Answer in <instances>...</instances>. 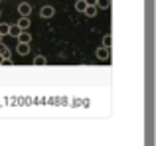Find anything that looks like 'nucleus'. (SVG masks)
Masks as SVG:
<instances>
[{
    "mask_svg": "<svg viewBox=\"0 0 156 146\" xmlns=\"http://www.w3.org/2000/svg\"><path fill=\"white\" fill-rule=\"evenodd\" d=\"M18 14H20V16H30V14H32V6H30L28 2L18 4Z\"/></svg>",
    "mask_w": 156,
    "mask_h": 146,
    "instance_id": "nucleus-1",
    "label": "nucleus"
},
{
    "mask_svg": "<svg viewBox=\"0 0 156 146\" xmlns=\"http://www.w3.org/2000/svg\"><path fill=\"white\" fill-rule=\"evenodd\" d=\"M53 14H55V8L53 6H42V10H40V16H42V18H51Z\"/></svg>",
    "mask_w": 156,
    "mask_h": 146,
    "instance_id": "nucleus-2",
    "label": "nucleus"
},
{
    "mask_svg": "<svg viewBox=\"0 0 156 146\" xmlns=\"http://www.w3.org/2000/svg\"><path fill=\"white\" fill-rule=\"evenodd\" d=\"M30 42H32V34L26 32V30H22L18 34V43H30Z\"/></svg>",
    "mask_w": 156,
    "mask_h": 146,
    "instance_id": "nucleus-3",
    "label": "nucleus"
},
{
    "mask_svg": "<svg viewBox=\"0 0 156 146\" xmlns=\"http://www.w3.org/2000/svg\"><path fill=\"white\" fill-rule=\"evenodd\" d=\"M95 55H97V59H101V61L109 59V47H103V46H101L99 50L95 51Z\"/></svg>",
    "mask_w": 156,
    "mask_h": 146,
    "instance_id": "nucleus-4",
    "label": "nucleus"
},
{
    "mask_svg": "<svg viewBox=\"0 0 156 146\" xmlns=\"http://www.w3.org/2000/svg\"><path fill=\"white\" fill-rule=\"evenodd\" d=\"M16 26H18L20 30H30V18H28V16H20V20H18Z\"/></svg>",
    "mask_w": 156,
    "mask_h": 146,
    "instance_id": "nucleus-5",
    "label": "nucleus"
},
{
    "mask_svg": "<svg viewBox=\"0 0 156 146\" xmlns=\"http://www.w3.org/2000/svg\"><path fill=\"white\" fill-rule=\"evenodd\" d=\"M97 10H99V8H97L95 4H91V6H87V8L83 10V14L89 16V18H93V16H97Z\"/></svg>",
    "mask_w": 156,
    "mask_h": 146,
    "instance_id": "nucleus-6",
    "label": "nucleus"
},
{
    "mask_svg": "<svg viewBox=\"0 0 156 146\" xmlns=\"http://www.w3.org/2000/svg\"><path fill=\"white\" fill-rule=\"evenodd\" d=\"M16 51H18L20 55H28V51H30V43H18Z\"/></svg>",
    "mask_w": 156,
    "mask_h": 146,
    "instance_id": "nucleus-7",
    "label": "nucleus"
},
{
    "mask_svg": "<svg viewBox=\"0 0 156 146\" xmlns=\"http://www.w3.org/2000/svg\"><path fill=\"white\" fill-rule=\"evenodd\" d=\"M0 57H2V59H8V57H10V50H8L2 42H0Z\"/></svg>",
    "mask_w": 156,
    "mask_h": 146,
    "instance_id": "nucleus-8",
    "label": "nucleus"
},
{
    "mask_svg": "<svg viewBox=\"0 0 156 146\" xmlns=\"http://www.w3.org/2000/svg\"><path fill=\"white\" fill-rule=\"evenodd\" d=\"M95 6L101 8V10H107L111 6V0H95Z\"/></svg>",
    "mask_w": 156,
    "mask_h": 146,
    "instance_id": "nucleus-9",
    "label": "nucleus"
},
{
    "mask_svg": "<svg viewBox=\"0 0 156 146\" xmlns=\"http://www.w3.org/2000/svg\"><path fill=\"white\" fill-rule=\"evenodd\" d=\"M46 63H48V59L44 55H36L34 57V65H46Z\"/></svg>",
    "mask_w": 156,
    "mask_h": 146,
    "instance_id": "nucleus-10",
    "label": "nucleus"
},
{
    "mask_svg": "<svg viewBox=\"0 0 156 146\" xmlns=\"http://www.w3.org/2000/svg\"><path fill=\"white\" fill-rule=\"evenodd\" d=\"M111 43H113V36H111V34H105L103 36V47H111Z\"/></svg>",
    "mask_w": 156,
    "mask_h": 146,
    "instance_id": "nucleus-11",
    "label": "nucleus"
},
{
    "mask_svg": "<svg viewBox=\"0 0 156 146\" xmlns=\"http://www.w3.org/2000/svg\"><path fill=\"white\" fill-rule=\"evenodd\" d=\"M85 8H87V4H85V0H77V2H75V10H77V12H83Z\"/></svg>",
    "mask_w": 156,
    "mask_h": 146,
    "instance_id": "nucleus-12",
    "label": "nucleus"
},
{
    "mask_svg": "<svg viewBox=\"0 0 156 146\" xmlns=\"http://www.w3.org/2000/svg\"><path fill=\"white\" fill-rule=\"evenodd\" d=\"M10 32V24H0V36H8Z\"/></svg>",
    "mask_w": 156,
    "mask_h": 146,
    "instance_id": "nucleus-13",
    "label": "nucleus"
},
{
    "mask_svg": "<svg viewBox=\"0 0 156 146\" xmlns=\"http://www.w3.org/2000/svg\"><path fill=\"white\" fill-rule=\"evenodd\" d=\"M20 32H22V30H20L18 26H10V32H8V34H10V36H16V38H18Z\"/></svg>",
    "mask_w": 156,
    "mask_h": 146,
    "instance_id": "nucleus-14",
    "label": "nucleus"
},
{
    "mask_svg": "<svg viewBox=\"0 0 156 146\" xmlns=\"http://www.w3.org/2000/svg\"><path fill=\"white\" fill-rule=\"evenodd\" d=\"M85 4H87V6H91V4H95V0H85Z\"/></svg>",
    "mask_w": 156,
    "mask_h": 146,
    "instance_id": "nucleus-15",
    "label": "nucleus"
},
{
    "mask_svg": "<svg viewBox=\"0 0 156 146\" xmlns=\"http://www.w3.org/2000/svg\"><path fill=\"white\" fill-rule=\"evenodd\" d=\"M0 65H2V57H0Z\"/></svg>",
    "mask_w": 156,
    "mask_h": 146,
    "instance_id": "nucleus-16",
    "label": "nucleus"
},
{
    "mask_svg": "<svg viewBox=\"0 0 156 146\" xmlns=\"http://www.w3.org/2000/svg\"><path fill=\"white\" fill-rule=\"evenodd\" d=\"M0 16H2V10H0Z\"/></svg>",
    "mask_w": 156,
    "mask_h": 146,
    "instance_id": "nucleus-17",
    "label": "nucleus"
},
{
    "mask_svg": "<svg viewBox=\"0 0 156 146\" xmlns=\"http://www.w3.org/2000/svg\"><path fill=\"white\" fill-rule=\"evenodd\" d=\"M0 40H2V36H0Z\"/></svg>",
    "mask_w": 156,
    "mask_h": 146,
    "instance_id": "nucleus-18",
    "label": "nucleus"
}]
</instances>
